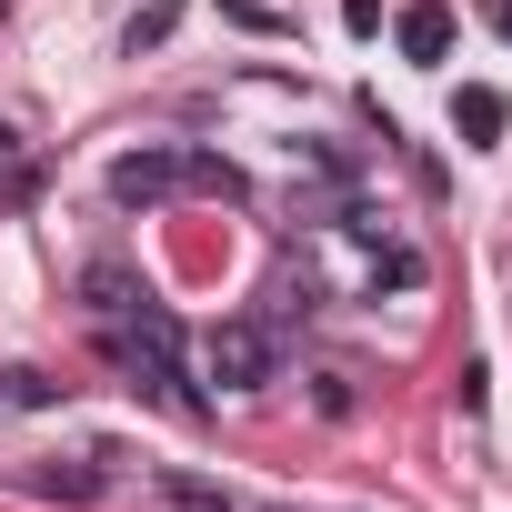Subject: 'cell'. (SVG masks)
Segmentation results:
<instances>
[{"instance_id":"obj_8","label":"cell","mask_w":512,"mask_h":512,"mask_svg":"<svg viewBox=\"0 0 512 512\" xmlns=\"http://www.w3.org/2000/svg\"><path fill=\"white\" fill-rule=\"evenodd\" d=\"M171 31H181V0H151V11H141V21H131V31H121V51H131V61H141V51H161V41H171Z\"/></svg>"},{"instance_id":"obj_4","label":"cell","mask_w":512,"mask_h":512,"mask_svg":"<svg viewBox=\"0 0 512 512\" xmlns=\"http://www.w3.org/2000/svg\"><path fill=\"white\" fill-rule=\"evenodd\" d=\"M151 512H231V492L211 472H151Z\"/></svg>"},{"instance_id":"obj_6","label":"cell","mask_w":512,"mask_h":512,"mask_svg":"<svg viewBox=\"0 0 512 512\" xmlns=\"http://www.w3.org/2000/svg\"><path fill=\"white\" fill-rule=\"evenodd\" d=\"M181 181H191V191H211V201H241V171H231L221 151H181Z\"/></svg>"},{"instance_id":"obj_10","label":"cell","mask_w":512,"mask_h":512,"mask_svg":"<svg viewBox=\"0 0 512 512\" xmlns=\"http://www.w3.org/2000/svg\"><path fill=\"white\" fill-rule=\"evenodd\" d=\"M492 41H502V51H512V0H492Z\"/></svg>"},{"instance_id":"obj_9","label":"cell","mask_w":512,"mask_h":512,"mask_svg":"<svg viewBox=\"0 0 512 512\" xmlns=\"http://www.w3.org/2000/svg\"><path fill=\"white\" fill-rule=\"evenodd\" d=\"M41 492H61V502H91V492H101V472H91V462H41Z\"/></svg>"},{"instance_id":"obj_5","label":"cell","mask_w":512,"mask_h":512,"mask_svg":"<svg viewBox=\"0 0 512 512\" xmlns=\"http://www.w3.org/2000/svg\"><path fill=\"white\" fill-rule=\"evenodd\" d=\"M452 51V11H442V0H412V11H402V61H442Z\"/></svg>"},{"instance_id":"obj_2","label":"cell","mask_w":512,"mask_h":512,"mask_svg":"<svg viewBox=\"0 0 512 512\" xmlns=\"http://www.w3.org/2000/svg\"><path fill=\"white\" fill-rule=\"evenodd\" d=\"M171 191H181V151H171V141H141V151H121V161H111V201H121V211L171 201Z\"/></svg>"},{"instance_id":"obj_7","label":"cell","mask_w":512,"mask_h":512,"mask_svg":"<svg viewBox=\"0 0 512 512\" xmlns=\"http://www.w3.org/2000/svg\"><path fill=\"white\" fill-rule=\"evenodd\" d=\"M51 402H61L51 372H0V412H51Z\"/></svg>"},{"instance_id":"obj_1","label":"cell","mask_w":512,"mask_h":512,"mask_svg":"<svg viewBox=\"0 0 512 512\" xmlns=\"http://www.w3.org/2000/svg\"><path fill=\"white\" fill-rule=\"evenodd\" d=\"M201 372H211L221 392H262V382L282 372V342H272V322H221V332L201 342Z\"/></svg>"},{"instance_id":"obj_3","label":"cell","mask_w":512,"mask_h":512,"mask_svg":"<svg viewBox=\"0 0 512 512\" xmlns=\"http://www.w3.org/2000/svg\"><path fill=\"white\" fill-rule=\"evenodd\" d=\"M502 121H512V101H502L492 81L452 91V131H462V151H492V141H502Z\"/></svg>"}]
</instances>
